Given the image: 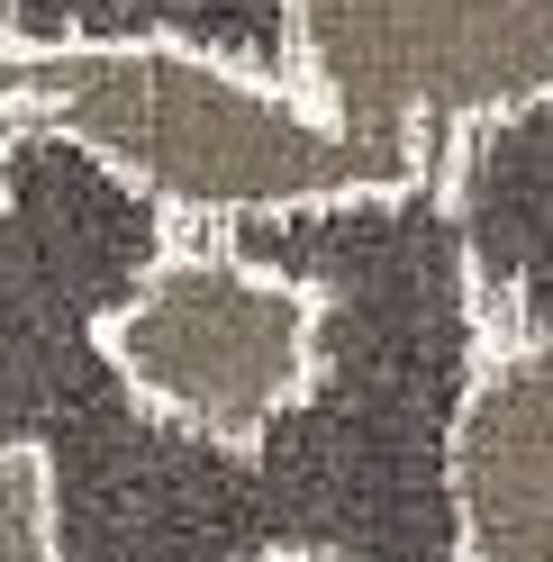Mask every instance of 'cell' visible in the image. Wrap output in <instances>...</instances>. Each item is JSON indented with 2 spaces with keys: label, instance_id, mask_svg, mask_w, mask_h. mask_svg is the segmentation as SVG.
I'll use <instances>...</instances> for the list:
<instances>
[{
  "label": "cell",
  "instance_id": "8992f818",
  "mask_svg": "<svg viewBox=\"0 0 553 562\" xmlns=\"http://www.w3.org/2000/svg\"><path fill=\"white\" fill-rule=\"evenodd\" d=\"M37 74H46V37L0 10V182H10V155L37 136Z\"/></svg>",
  "mask_w": 553,
  "mask_h": 562
},
{
  "label": "cell",
  "instance_id": "277c9868",
  "mask_svg": "<svg viewBox=\"0 0 553 562\" xmlns=\"http://www.w3.org/2000/svg\"><path fill=\"white\" fill-rule=\"evenodd\" d=\"M454 562H553V327L481 318L444 408Z\"/></svg>",
  "mask_w": 553,
  "mask_h": 562
},
{
  "label": "cell",
  "instance_id": "52a82bcc",
  "mask_svg": "<svg viewBox=\"0 0 553 562\" xmlns=\"http://www.w3.org/2000/svg\"><path fill=\"white\" fill-rule=\"evenodd\" d=\"M263 562H336V553H318V544H282V553H263Z\"/></svg>",
  "mask_w": 553,
  "mask_h": 562
},
{
  "label": "cell",
  "instance_id": "3957f363",
  "mask_svg": "<svg viewBox=\"0 0 553 562\" xmlns=\"http://www.w3.org/2000/svg\"><path fill=\"white\" fill-rule=\"evenodd\" d=\"M327 119L454 164L553 110V0H263Z\"/></svg>",
  "mask_w": 553,
  "mask_h": 562
},
{
  "label": "cell",
  "instance_id": "6da1fadb",
  "mask_svg": "<svg viewBox=\"0 0 553 562\" xmlns=\"http://www.w3.org/2000/svg\"><path fill=\"white\" fill-rule=\"evenodd\" d=\"M37 127L182 236L391 209L444 172L327 119L282 64L200 37H46Z\"/></svg>",
  "mask_w": 553,
  "mask_h": 562
},
{
  "label": "cell",
  "instance_id": "7a4b0ae2",
  "mask_svg": "<svg viewBox=\"0 0 553 562\" xmlns=\"http://www.w3.org/2000/svg\"><path fill=\"white\" fill-rule=\"evenodd\" d=\"M336 291L291 263H263L227 236H172L155 245L136 281L91 318V345L110 381L155 427L210 445V453H263L327 381Z\"/></svg>",
  "mask_w": 553,
  "mask_h": 562
},
{
  "label": "cell",
  "instance_id": "5b68a950",
  "mask_svg": "<svg viewBox=\"0 0 553 562\" xmlns=\"http://www.w3.org/2000/svg\"><path fill=\"white\" fill-rule=\"evenodd\" d=\"M0 562H74V544H64V481L37 436H0Z\"/></svg>",
  "mask_w": 553,
  "mask_h": 562
}]
</instances>
